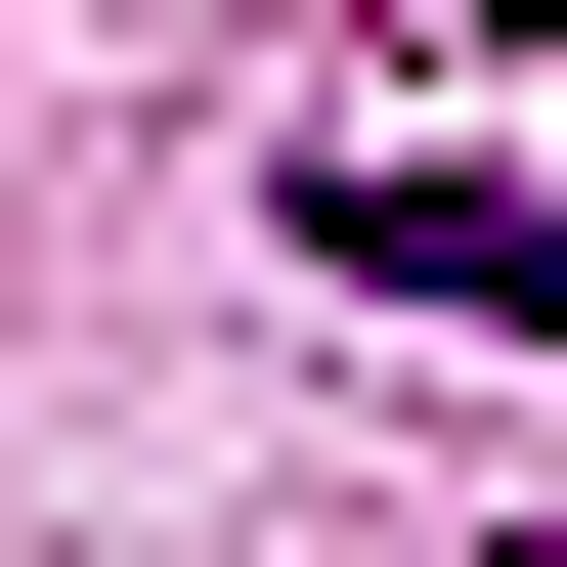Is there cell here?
<instances>
[{"label": "cell", "instance_id": "6da1fadb", "mask_svg": "<svg viewBox=\"0 0 567 567\" xmlns=\"http://www.w3.org/2000/svg\"><path fill=\"white\" fill-rule=\"evenodd\" d=\"M306 262L436 306V350H524V306H567V218H524V175H306Z\"/></svg>", "mask_w": 567, "mask_h": 567}, {"label": "cell", "instance_id": "7a4b0ae2", "mask_svg": "<svg viewBox=\"0 0 567 567\" xmlns=\"http://www.w3.org/2000/svg\"><path fill=\"white\" fill-rule=\"evenodd\" d=\"M524 44H567V0H524Z\"/></svg>", "mask_w": 567, "mask_h": 567}]
</instances>
